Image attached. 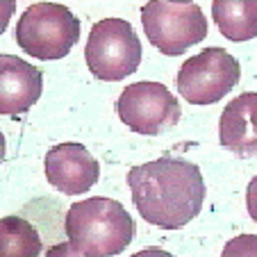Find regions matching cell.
<instances>
[{"label": "cell", "mask_w": 257, "mask_h": 257, "mask_svg": "<svg viewBox=\"0 0 257 257\" xmlns=\"http://www.w3.org/2000/svg\"><path fill=\"white\" fill-rule=\"evenodd\" d=\"M127 185L141 218L164 230H180L203 209L205 180L196 164L160 157L130 169Z\"/></svg>", "instance_id": "obj_1"}, {"label": "cell", "mask_w": 257, "mask_h": 257, "mask_svg": "<svg viewBox=\"0 0 257 257\" xmlns=\"http://www.w3.org/2000/svg\"><path fill=\"white\" fill-rule=\"evenodd\" d=\"M64 230L75 250L84 257H112L135 239V221L118 200L93 196L71 205Z\"/></svg>", "instance_id": "obj_2"}, {"label": "cell", "mask_w": 257, "mask_h": 257, "mask_svg": "<svg viewBox=\"0 0 257 257\" xmlns=\"http://www.w3.org/2000/svg\"><path fill=\"white\" fill-rule=\"evenodd\" d=\"M80 39V21L66 5L34 3L16 23V44L34 59L55 62L71 53Z\"/></svg>", "instance_id": "obj_3"}, {"label": "cell", "mask_w": 257, "mask_h": 257, "mask_svg": "<svg viewBox=\"0 0 257 257\" xmlns=\"http://www.w3.org/2000/svg\"><path fill=\"white\" fill-rule=\"evenodd\" d=\"M84 59L93 78L118 82L139 68L141 41L125 19H102L89 32Z\"/></svg>", "instance_id": "obj_4"}, {"label": "cell", "mask_w": 257, "mask_h": 257, "mask_svg": "<svg viewBox=\"0 0 257 257\" xmlns=\"http://www.w3.org/2000/svg\"><path fill=\"white\" fill-rule=\"evenodd\" d=\"M141 23L148 41L169 57L185 55L207 37V21L196 3H148L141 7Z\"/></svg>", "instance_id": "obj_5"}, {"label": "cell", "mask_w": 257, "mask_h": 257, "mask_svg": "<svg viewBox=\"0 0 257 257\" xmlns=\"http://www.w3.org/2000/svg\"><path fill=\"white\" fill-rule=\"evenodd\" d=\"M241 78L239 62L223 48H205L185 59L175 84L180 96L191 105H212L228 96Z\"/></svg>", "instance_id": "obj_6"}, {"label": "cell", "mask_w": 257, "mask_h": 257, "mask_svg": "<svg viewBox=\"0 0 257 257\" xmlns=\"http://www.w3.org/2000/svg\"><path fill=\"white\" fill-rule=\"evenodd\" d=\"M121 121L137 135H162L182 116L180 102L162 82H135L121 91L116 100Z\"/></svg>", "instance_id": "obj_7"}, {"label": "cell", "mask_w": 257, "mask_h": 257, "mask_svg": "<svg viewBox=\"0 0 257 257\" xmlns=\"http://www.w3.org/2000/svg\"><path fill=\"white\" fill-rule=\"evenodd\" d=\"M46 178L57 191L66 196L87 194L100 178L98 160L82 144H57L46 153Z\"/></svg>", "instance_id": "obj_8"}, {"label": "cell", "mask_w": 257, "mask_h": 257, "mask_svg": "<svg viewBox=\"0 0 257 257\" xmlns=\"http://www.w3.org/2000/svg\"><path fill=\"white\" fill-rule=\"evenodd\" d=\"M41 91L44 75L39 68L16 55H0V116L25 114Z\"/></svg>", "instance_id": "obj_9"}, {"label": "cell", "mask_w": 257, "mask_h": 257, "mask_svg": "<svg viewBox=\"0 0 257 257\" xmlns=\"http://www.w3.org/2000/svg\"><path fill=\"white\" fill-rule=\"evenodd\" d=\"M218 141L239 157L257 155V91H246L225 105L218 121Z\"/></svg>", "instance_id": "obj_10"}, {"label": "cell", "mask_w": 257, "mask_h": 257, "mask_svg": "<svg viewBox=\"0 0 257 257\" xmlns=\"http://www.w3.org/2000/svg\"><path fill=\"white\" fill-rule=\"evenodd\" d=\"M214 23L228 41H248L257 37V0H214Z\"/></svg>", "instance_id": "obj_11"}, {"label": "cell", "mask_w": 257, "mask_h": 257, "mask_svg": "<svg viewBox=\"0 0 257 257\" xmlns=\"http://www.w3.org/2000/svg\"><path fill=\"white\" fill-rule=\"evenodd\" d=\"M44 241L39 230L21 216L0 218V257H39Z\"/></svg>", "instance_id": "obj_12"}, {"label": "cell", "mask_w": 257, "mask_h": 257, "mask_svg": "<svg viewBox=\"0 0 257 257\" xmlns=\"http://www.w3.org/2000/svg\"><path fill=\"white\" fill-rule=\"evenodd\" d=\"M221 257H257V234H239L230 239Z\"/></svg>", "instance_id": "obj_13"}, {"label": "cell", "mask_w": 257, "mask_h": 257, "mask_svg": "<svg viewBox=\"0 0 257 257\" xmlns=\"http://www.w3.org/2000/svg\"><path fill=\"white\" fill-rule=\"evenodd\" d=\"M46 257H84V255L80 250H75L71 246V241H66V243H55L53 248H48Z\"/></svg>", "instance_id": "obj_14"}, {"label": "cell", "mask_w": 257, "mask_h": 257, "mask_svg": "<svg viewBox=\"0 0 257 257\" xmlns=\"http://www.w3.org/2000/svg\"><path fill=\"white\" fill-rule=\"evenodd\" d=\"M246 207L248 214H250L252 221H257V175L248 182V189H246Z\"/></svg>", "instance_id": "obj_15"}, {"label": "cell", "mask_w": 257, "mask_h": 257, "mask_svg": "<svg viewBox=\"0 0 257 257\" xmlns=\"http://www.w3.org/2000/svg\"><path fill=\"white\" fill-rule=\"evenodd\" d=\"M16 12V3L14 0H0V34L7 30V23Z\"/></svg>", "instance_id": "obj_16"}, {"label": "cell", "mask_w": 257, "mask_h": 257, "mask_svg": "<svg viewBox=\"0 0 257 257\" xmlns=\"http://www.w3.org/2000/svg\"><path fill=\"white\" fill-rule=\"evenodd\" d=\"M132 257H175V255H171V252H166L164 248H146V250H139V252H135Z\"/></svg>", "instance_id": "obj_17"}, {"label": "cell", "mask_w": 257, "mask_h": 257, "mask_svg": "<svg viewBox=\"0 0 257 257\" xmlns=\"http://www.w3.org/2000/svg\"><path fill=\"white\" fill-rule=\"evenodd\" d=\"M5 155H7V141H5V135L0 132V162L5 160Z\"/></svg>", "instance_id": "obj_18"}]
</instances>
